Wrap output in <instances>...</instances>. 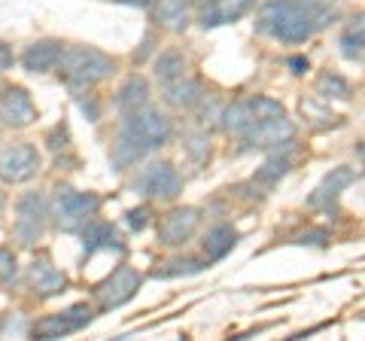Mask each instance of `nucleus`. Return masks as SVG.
Listing matches in <instances>:
<instances>
[{
	"label": "nucleus",
	"mask_w": 365,
	"mask_h": 341,
	"mask_svg": "<svg viewBox=\"0 0 365 341\" xmlns=\"http://www.w3.org/2000/svg\"><path fill=\"white\" fill-rule=\"evenodd\" d=\"M256 28L277 43L299 46V43L311 40L317 21L304 0H268V4H262L256 16Z\"/></svg>",
	"instance_id": "nucleus-1"
},
{
	"label": "nucleus",
	"mask_w": 365,
	"mask_h": 341,
	"mask_svg": "<svg viewBox=\"0 0 365 341\" xmlns=\"http://www.w3.org/2000/svg\"><path fill=\"white\" fill-rule=\"evenodd\" d=\"M55 71L73 92H83V88L104 83V79L116 73V58H110L107 52L95 46H67Z\"/></svg>",
	"instance_id": "nucleus-2"
},
{
	"label": "nucleus",
	"mask_w": 365,
	"mask_h": 341,
	"mask_svg": "<svg viewBox=\"0 0 365 341\" xmlns=\"http://www.w3.org/2000/svg\"><path fill=\"white\" fill-rule=\"evenodd\" d=\"M101 210V198L95 192H79L71 186H58L52 195L49 213L61 232H79L88 220H95Z\"/></svg>",
	"instance_id": "nucleus-3"
},
{
	"label": "nucleus",
	"mask_w": 365,
	"mask_h": 341,
	"mask_svg": "<svg viewBox=\"0 0 365 341\" xmlns=\"http://www.w3.org/2000/svg\"><path fill=\"white\" fill-rule=\"evenodd\" d=\"M122 131L128 134L137 146H143L146 153H153V150H162V146L170 143V138H174V122H170L162 110L146 104L143 110H134L125 116Z\"/></svg>",
	"instance_id": "nucleus-4"
},
{
	"label": "nucleus",
	"mask_w": 365,
	"mask_h": 341,
	"mask_svg": "<svg viewBox=\"0 0 365 341\" xmlns=\"http://www.w3.org/2000/svg\"><path fill=\"white\" fill-rule=\"evenodd\" d=\"M49 201L43 192H25L16 201V223L13 235L21 247H37L46 235V223H49Z\"/></svg>",
	"instance_id": "nucleus-5"
},
{
	"label": "nucleus",
	"mask_w": 365,
	"mask_h": 341,
	"mask_svg": "<svg viewBox=\"0 0 365 341\" xmlns=\"http://www.w3.org/2000/svg\"><path fill=\"white\" fill-rule=\"evenodd\" d=\"M134 189L155 201H174L182 192V177L170 162H153L134 177Z\"/></svg>",
	"instance_id": "nucleus-6"
},
{
	"label": "nucleus",
	"mask_w": 365,
	"mask_h": 341,
	"mask_svg": "<svg viewBox=\"0 0 365 341\" xmlns=\"http://www.w3.org/2000/svg\"><path fill=\"white\" fill-rule=\"evenodd\" d=\"M241 146L237 153H256V150H280L295 141V125L280 116V119H268V122H256L247 134H241Z\"/></svg>",
	"instance_id": "nucleus-7"
},
{
	"label": "nucleus",
	"mask_w": 365,
	"mask_h": 341,
	"mask_svg": "<svg viewBox=\"0 0 365 341\" xmlns=\"http://www.w3.org/2000/svg\"><path fill=\"white\" fill-rule=\"evenodd\" d=\"M40 165L43 158L34 143H13L0 150V180L4 183H28L31 177H37Z\"/></svg>",
	"instance_id": "nucleus-8"
},
{
	"label": "nucleus",
	"mask_w": 365,
	"mask_h": 341,
	"mask_svg": "<svg viewBox=\"0 0 365 341\" xmlns=\"http://www.w3.org/2000/svg\"><path fill=\"white\" fill-rule=\"evenodd\" d=\"M140 283H143V275H140V271L131 268V265H119L107 280H101V283H98L95 299H98V305H101L104 311L119 308V305L131 302L134 295L140 292Z\"/></svg>",
	"instance_id": "nucleus-9"
},
{
	"label": "nucleus",
	"mask_w": 365,
	"mask_h": 341,
	"mask_svg": "<svg viewBox=\"0 0 365 341\" xmlns=\"http://www.w3.org/2000/svg\"><path fill=\"white\" fill-rule=\"evenodd\" d=\"M201 225V210L198 208H174L165 213L158 223V244L162 247H182L195 238Z\"/></svg>",
	"instance_id": "nucleus-10"
},
{
	"label": "nucleus",
	"mask_w": 365,
	"mask_h": 341,
	"mask_svg": "<svg viewBox=\"0 0 365 341\" xmlns=\"http://www.w3.org/2000/svg\"><path fill=\"white\" fill-rule=\"evenodd\" d=\"M91 317H95V311H91L88 305H73V308H67V311L49 314V317H43V320H37L34 323V335L43 338V341L64 338V335L79 332L83 326H88Z\"/></svg>",
	"instance_id": "nucleus-11"
},
{
	"label": "nucleus",
	"mask_w": 365,
	"mask_h": 341,
	"mask_svg": "<svg viewBox=\"0 0 365 341\" xmlns=\"http://www.w3.org/2000/svg\"><path fill=\"white\" fill-rule=\"evenodd\" d=\"M37 119V107L28 95V88L21 86H6L0 88V122L9 128H28Z\"/></svg>",
	"instance_id": "nucleus-12"
},
{
	"label": "nucleus",
	"mask_w": 365,
	"mask_h": 341,
	"mask_svg": "<svg viewBox=\"0 0 365 341\" xmlns=\"http://www.w3.org/2000/svg\"><path fill=\"white\" fill-rule=\"evenodd\" d=\"M356 170H353L350 165H338V168H332L329 174L319 180L317 183V189L307 195V208H314V210H329L332 204L341 198V192H344L347 186H353L356 183Z\"/></svg>",
	"instance_id": "nucleus-13"
},
{
	"label": "nucleus",
	"mask_w": 365,
	"mask_h": 341,
	"mask_svg": "<svg viewBox=\"0 0 365 341\" xmlns=\"http://www.w3.org/2000/svg\"><path fill=\"white\" fill-rule=\"evenodd\" d=\"M253 6H256V0H204L198 9V25L201 28L235 25V21H241Z\"/></svg>",
	"instance_id": "nucleus-14"
},
{
	"label": "nucleus",
	"mask_w": 365,
	"mask_h": 341,
	"mask_svg": "<svg viewBox=\"0 0 365 341\" xmlns=\"http://www.w3.org/2000/svg\"><path fill=\"white\" fill-rule=\"evenodd\" d=\"M28 283L40 299H49V295H58V292L67 290V275L52 263L49 256H37L28 268Z\"/></svg>",
	"instance_id": "nucleus-15"
},
{
	"label": "nucleus",
	"mask_w": 365,
	"mask_h": 341,
	"mask_svg": "<svg viewBox=\"0 0 365 341\" xmlns=\"http://www.w3.org/2000/svg\"><path fill=\"white\" fill-rule=\"evenodd\" d=\"M195 4L198 0H153V19L158 28L180 34L189 28Z\"/></svg>",
	"instance_id": "nucleus-16"
},
{
	"label": "nucleus",
	"mask_w": 365,
	"mask_h": 341,
	"mask_svg": "<svg viewBox=\"0 0 365 341\" xmlns=\"http://www.w3.org/2000/svg\"><path fill=\"white\" fill-rule=\"evenodd\" d=\"M79 235H83V253L86 256L101 253V250H113V253H122L125 250V241L119 238L116 225H110L104 220H88L83 229H79Z\"/></svg>",
	"instance_id": "nucleus-17"
},
{
	"label": "nucleus",
	"mask_w": 365,
	"mask_h": 341,
	"mask_svg": "<svg viewBox=\"0 0 365 341\" xmlns=\"http://www.w3.org/2000/svg\"><path fill=\"white\" fill-rule=\"evenodd\" d=\"M61 52H64L61 40H37L21 52V67H25L28 73H49L58 67Z\"/></svg>",
	"instance_id": "nucleus-18"
},
{
	"label": "nucleus",
	"mask_w": 365,
	"mask_h": 341,
	"mask_svg": "<svg viewBox=\"0 0 365 341\" xmlns=\"http://www.w3.org/2000/svg\"><path fill=\"white\" fill-rule=\"evenodd\" d=\"M204 95V88L198 79H192V76H177V79H170V83L162 86V98H165V104L168 107H174V110H192L201 101Z\"/></svg>",
	"instance_id": "nucleus-19"
},
{
	"label": "nucleus",
	"mask_w": 365,
	"mask_h": 341,
	"mask_svg": "<svg viewBox=\"0 0 365 341\" xmlns=\"http://www.w3.org/2000/svg\"><path fill=\"white\" fill-rule=\"evenodd\" d=\"M150 83H146V76L140 73H131L128 79L122 83V88L116 92V110L122 113V116H128V113L134 110H143L146 104H150Z\"/></svg>",
	"instance_id": "nucleus-20"
},
{
	"label": "nucleus",
	"mask_w": 365,
	"mask_h": 341,
	"mask_svg": "<svg viewBox=\"0 0 365 341\" xmlns=\"http://www.w3.org/2000/svg\"><path fill=\"white\" fill-rule=\"evenodd\" d=\"M235 244H237V229L235 225H228V223L213 225V229L204 235V241H201L204 259H207V263H220V259H225L228 253H232Z\"/></svg>",
	"instance_id": "nucleus-21"
},
{
	"label": "nucleus",
	"mask_w": 365,
	"mask_h": 341,
	"mask_svg": "<svg viewBox=\"0 0 365 341\" xmlns=\"http://www.w3.org/2000/svg\"><path fill=\"white\" fill-rule=\"evenodd\" d=\"M289 168H292V162H289V156H274V158H268L265 165H262L256 174H253V180L250 183L253 186H259V189H265V195L280 183L283 177L289 174Z\"/></svg>",
	"instance_id": "nucleus-22"
},
{
	"label": "nucleus",
	"mask_w": 365,
	"mask_h": 341,
	"mask_svg": "<svg viewBox=\"0 0 365 341\" xmlns=\"http://www.w3.org/2000/svg\"><path fill=\"white\" fill-rule=\"evenodd\" d=\"M143 156H146V150H143V146H137L125 131H119L116 143L110 146V162H113V168H116V170H128V168H134Z\"/></svg>",
	"instance_id": "nucleus-23"
},
{
	"label": "nucleus",
	"mask_w": 365,
	"mask_h": 341,
	"mask_svg": "<svg viewBox=\"0 0 365 341\" xmlns=\"http://www.w3.org/2000/svg\"><path fill=\"white\" fill-rule=\"evenodd\" d=\"M341 52L347 58H359L365 52V13H356L353 19H347L344 31H341Z\"/></svg>",
	"instance_id": "nucleus-24"
},
{
	"label": "nucleus",
	"mask_w": 365,
	"mask_h": 341,
	"mask_svg": "<svg viewBox=\"0 0 365 341\" xmlns=\"http://www.w3.org/2000/svg\"><path fill=\"white\" fill-rule=\"evenodd\" d=\"M153 71H155L158 86H165V83H170V79H177V76L186 73V58H182V52L168 49V52H162V55L155 58Z\"/></svg>",
	"instance_id": "nucleus-25"
},
{
	"label": "nucleus",
	"mask_w": 365,
	"mask_h": 341,
	"mask_svg": "<svg viewBox=\"0 0 365 341\" xmlns=\"http://www.w3.org/2000/svg\"><path fill=\"white\" fill-rule=\"evenodd\" d=\"M210 263L207 259H192V256H177V259H170V263H165L162 268H155L153 271V278H180V275H198V271H204Z\"/></svg>",
	"instance_id": "nucleus-26"
},
{
	"label": "nucleus",
	"mask_w": 365,
	"mask_h": 341,
	"mask_svg": "<svg viewBox=\"0 0 365 341\" xmlns=\"http://www.w3.org/2000/svg\"><path fill=\"white\" fill-rule=\"evenodd\" d=\"M317 92L326 101H347L350 98V83L338 73H323L317 79Z\"/></svg>",
	"instance_id": "nucleus-27"
},
{
	"label": "nucleus",
	"mask_w": 365,
	"mask_h": 341,
	"mask_svg": "<svg viewBox=\"0 0 365 341\" xmlns=\"http://www.w3.org/2000/svg\"><path fill=\"white\" fill-rule=\"evenodd\" d=\"M0 283L4 287H16L19 283V259L9 247H0Z\"/></svg>",
	"instance_id": "nucleus-28"
},
{
	"label": "nucleus",
	"mask_w": 365,
	"mask_h": 341,
	"mask_svg": "<svg viewBox=\"0 0 365 341\" xmlns=\"http://www.w3.org/2000/svg\"><path fill=\"white\" fill-rule=\"evenodd\" d=\"M307 9H311V16L317 21V28H323V25H332V19L338 16V9H335V0H304Z\"/></svg>",
	"instance_id": "nucleus-29"
},
{
	"label": "nucleus",
	"mask_w": 365,
	"mask_h": 341,
	"mask_svg": "<svg viewBox=\"0 0 365 341\" xmlns=\"http://www.w3.org/2000/svg\"><path fill=\"white\" fill-rule=\"evenodd\" d=\"M186 141H189V143H186V150L192 153V158H198V162H201V158H207V156H210V143H207V134H204V131L189 134Z\"/></svg>",
	"instance_id": "nucleus-30"
},
{
	"label": "nucleus",
	"mask_w": 365,
	"mask_h": 341,
	"mask_svg": "<svg viewBox=\"0 0 365 341\" xmlns=\"http://www.w3.org/2000/svg\"><path fill=\"white\" fill-rule=\"evenodd\" d=\"M150 217H153V210H150V208H134V210L125 213V223H128L134 232H143L146 225H150Z\"/></svg>",
	"instance_id": "nucleus-31"
},
{
	"label": "nucleus",
	"mask_w": 365,
	"mask_h": 341,
	"mask_svg": "<svg viewBox=\"0 0 365 341\" xmlns=\"http://www.w3.org/2000/svg\"><path fill=\"white\" fill-rule=\"evenodd\" d=\"M13 61H16V58H13V49H9L6 43L0 40V73H6L9 67H13Z\"/></svg>",
	"instance_id": "nucleus-32"
},
{
	"label": "nucleus",
	"mask_w": 365,
	"mask_h": 341,
	"mask_svg": "<svg viewBox=\"0 0 365 341\" xmlns=\"http://www.w3.org/2000/svg\"><path fill=\"white\" fill-rule=\"evenodd\" d=\"M49 146H52V150H64V146H67V128H61V125H58V128H55L52 134H49Z\"/></svg>",
	"instance_id": "nucleus-33"
},
{
	"label": "nucleus",
	"mask_w": 365,
	"mask_h": 341,
	"mask_svg": "<svg viewBox=\"0 0 365 341\" xmlns=\"http://www.w3.org/2000/svg\"><path fill=\"white\" fill-rule=\"evenodd\" d=\"M326 238H329V235H326L323 229H314V232H307V235H302V238H299V244H323V241H326Z\"/></svg>",
	"instance_id": "nucleus-34"
},
{
	"label": "nucleus",
	"mask_w": 365,
	"mask_h": 341,
	"mask_svg": "<svg viewBox=\"0 0 365 341\" xmlns=\"http://www.w3.org/2000/svg\"><path fill=\"white\" fill-rule=\"evenodd\" d=\"M289 67H292V73H304L307 71V58H289Z\"/></svg>",
	"instance_id": "nucleus-35"
},
{
	"label": "nucleus",
	"mask_w": 365,
	"mask_h": 341,
	"mask_svg": "<svg viewBox=\"0 0 365 341\" xmlns=\"http://www.w3.org/2000/svg\"><path fill=\"white\" fill-rule=\"evenodd\" d=\"M119 4H131V6H153V0H119Z\"/></svg>",
	"instance_id": "nucleus-36"
},
{
	"label": "nucleus",
	"mask_w": 365,
	"mask_h": 341,
	"mask_svg": "<svg viewBox=\"0 0 365 341\" xmlns=\"http://www.w3.org/2000/svg\"><path fill=\"white\" fill-rule=\"evenodd\" d=\"M4 208H6V192L0 189V213H4Z\"/></svg>",
	"instance_id": "nucleus-37"
},
{
	"label": "nucleus",
	"mask_w": 365,
	"mask_h": 341,
	"mask_svg": "<svg viewBox=\"0 0 365 341\" xmlns=\"http://www.w3.org/2000/svg\"><path fill=\"white\" fill-rule=\"evenodd\" d=\"M359 158H362V162H365V143H359Z\"/></svg>",
	"instance_id": "nucleus-38"
}]
</instances>
